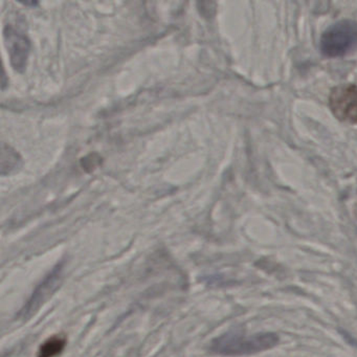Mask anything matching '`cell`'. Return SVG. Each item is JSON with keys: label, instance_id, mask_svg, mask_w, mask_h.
Here are the masks:
<instances>
[{"label": "cell", "instance_id": "1", "mask_svg": "<svg viewBox=\"0 0 357 357\" xmlns=\"http://www.w3.org/2000/svg\"><path fill=\"white\" fill-rule=\"evenodd\" d=\"M279 342V336L275 332H259L246 336L243 332L229 331L215 338L211 344V350L217 354L240 356L269 350Z\"/></svg>", "mask_w": 357, "mask_h": 357}, {"label": "cell", "instance_id": "2", "mask_svg": "<svg viewBox=\"0 0 357 357\" xmlns=\"http://www.w3.org/2000/svg\"><path fill=\"white\" fill-rule=\"evenodd\" d=\"M321 54L328 58H342L357 50V22L342 20L330 26L321 37Z\"/></svg>", "mask_w": 357, "mask_h": 357}, {"label": "cell", "instance_id": "3", "mask_svg": "<svg viewBox=\"0 0 357 357\" xmlns=\"http://www.w3.org/2000/svg\"><path fill=\"white\" fill-rule=\"evenodd\" d=\"M329 106L337 120L357 124V85L342 84L330 93Z\"/></svg>", "mask_w": 357, "mask_h": 357}, {"label": "cell", "instance_id": "4", "mask_svg": "<svg viewBox=\"0 0 357 357\" xmlns=\"http://www.w3.org/2000/svg\"><path fill=\"white\" fill-rule=\"evenodd\" d=\"M3 35H5L6 45L9 52L12 66L16 72H24L26 68L29 54H30V40L12 26H6Z\"/></svg>", "mask_w": 357, "mask_h": 357}, {"label": "cell", "instance_id": "5", "mask_svg": "<svg viewBox=\"0 0 357 357\" xmlns=\"http://www.w3.org/2000/svg\"><path fill=\"white\" fill-rule=\"evenodd\" d=\"M20 164H22V158L20 154L10 146L3 144L1 145V175L10 174L20 168Z\"/></svg>", "mask_w": 357, "mask_h": 357}, {"label": "cell", "instance_id": "6", "mask_svg": "<svg viewBox=\"0 0 357 357\" xmlns=\"http://www.w3.org/2000/svg\"><path fill=\"white\" fill-rule=\"evenodd\" d=\"M66 340L60 336L49 338L39 349L38 357H56L62 352Z\"/></svg>", "mask_w": 357, "mask_h": 357}]
</instances>
